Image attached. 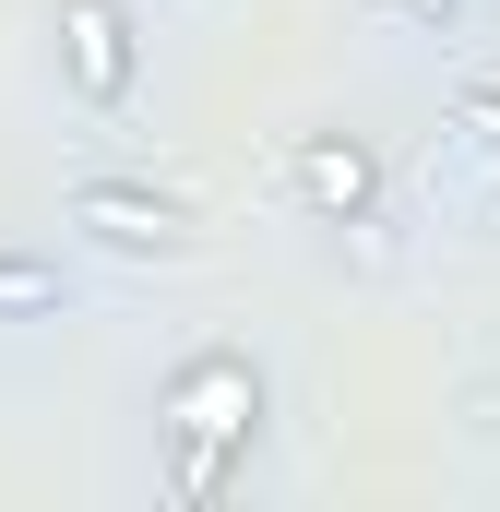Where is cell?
I'll list each match as a JSON object with an SVG mask.
<instances>
[{
  "mask_svg": "<svg viewBox=\"0 0 500 512\" xmlns=\"http://www.w3.org/2000/svg\"><path fill=\"white\" fill-rule=\"evenodd\" d=\"M262 441V358L250 346H191L155 382V489L167 501H227Z\"/></svg>",
  "mask_w": 500,
  "mask_h": 512,
  "instance_id": "6da1fadb",
  "label": "cell"
},
{
  "mask_svg": "<svg viewBox=\"0 0 500 512\" xmlns=\"http://www.w3.org/2000/svg\"><path fill=\"white\" fill-rule=\"evenodd\" d=\"M60 227L84 251H108V262H179L191 251V203L155 191V179H131V167H84L60 191Z\"/></svg>",
  "mask_w": 500,
  "mask_h": 512,
  "instance_id": "7a4b0ae2",
  "label": "cell"
},
{
  "mask_svg": "<svg viewBox=\"0 0 500 512\" xmlns=\"http://www.w3.org/2000/svg\"><path fill=\"white\" fill-rule=\"evenodd\" d=\"M48 36H60V96L84 120H131V96H143V12L131 0H60Z\"/></svg>",
  "mask_w": 500,
  "mask_h": 512,
  "instance_id": "3957f363",
  "label": "cell"
},
{
  "mask_svg": "<svg viewBox=\"0 0 500 512\" xmlns=\"http://www.w3.org/2000/svg\"><path fill=\"white\" fill-rule=\"evenodd\" d=\"M286 203H298L310 227H370V203H381V155L358 143V131H310V143L286 155Z\"/></svg>",
  "mask_w": 500,
  "mask_h": 512,
  "instance_id": "277c9868",
  "label": "cell"
},
{
  "mask_svg": "<svg viewBox=\"0 0 500 512\" xmlns=\"http://www.w3.org/2000/svg\"><path fill=\"white\" fill-rule=\"evenodd\" d=\"M72 310H84L72 262H48V251H0V322H12V334H48V322H72Z\"/></svg>",
  "mask_w": 500,
  "mask_h": 512,
  "instance_id": "5b68a950",
  "label": "cell"
},
{
  "mask_svg": "<svg viewBox=\"0 0 500 512\" xmlns=\"http://www.w3.org/2000/svg\"><path fill=\"white\" fill-rule=\"evenodd\" d=\"M358 12H370L381 36H465L477 0H358Z\"/></svg>",
  "mask_w": 500,
  "mask_h": 512,
  "instance_id": "8992f818",
  "label": "cell"
}]
</instances>
